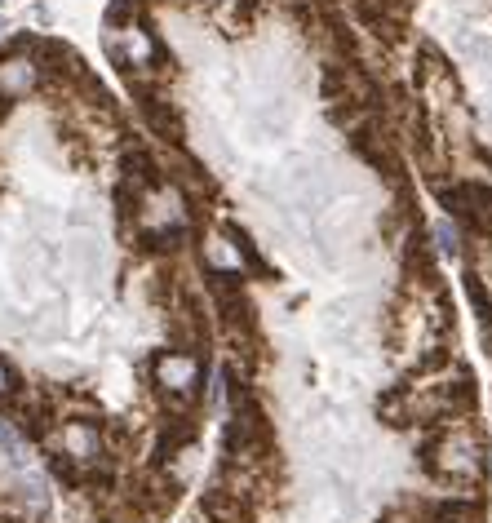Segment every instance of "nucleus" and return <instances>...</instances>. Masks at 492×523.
Masks as SVG:
<instances>
[{
  "label": "nucleus",
  "instance_id": "obj_1",
  "mask_svg": "<svg viewBox=\"0 0 492 523\" xmlns=\"http://www.w3.org/2000/svg\"><path fill=\"white\" fill-rule=\"evenodd\" d=\"M422 470L435 479L439 488H453V492H475V484L484 479L488 470V448L479 426L470 422H444V426H430L426 444H422Z\"/></svg>",
  "mask_w": 492,
  "mask_h": 523
},
{
  "label": "nucleus",
  "instance_id": "obj_2",
  "mask_svg": "<svg viewBox=\"0 0 492 523\" xmlns=\"http://www.w3.org/2000/svg\"><path fill=\"white\" fill-rule=\"evenodd\" d=\"M209 377V360L200 351H182V346H164L151 355V382L169 399V408H196Z\"/></svg>",
  "mask_w": 492,
  "mask_h": 523
},
{
  "label": "nucleus",
  "instance_id": "obj_3",
  "mask_svg": "<svg viewBox=\"0 0 492 523\" xmlns=\"http://www.w3.org/2000/svg\"><path fill=\"white\" fill-rule=\"evenodd\" d=\"M413 76H417V85H422V94L430 102H444V107H457L461 102V76H457V67L444 58V49H435L426 40V45H417V63H413Z\"/></svg>",
  "mask_w": 492,
  "mask_h": 523
},
{
  "label": "nucleus",
  "instance_id": "obj_4",
  "mask_svg": "<svg viewBox=\"0 0 492 523\" xmlns=\"http://www.w3.org/2000/svg\"><path fill=\"white\" fill-rule=\"evenodd\" d=\"M54 453L71 457L76 466H89V461H98L107 453V439H102V422L98 417H67L63 426L54 430Z\"/></svg>",
  "mask_w": 492,
  "mask_h": 523
},
{
  "label": "nucleus",
  "instance_id": "obj_5",
  "mask_svg": "<svg viewBox=\"0 0 492 523\" xmlns=\"http://www.w3.org/2000/svg\"><path fill=\"white\" fill-rule=\"evenodd\" d=\"M200 523H258L262 510L253 506L249 497H240L235 488H227L222 479H213L209 488L200 492Z\"/></svg>",
  "mask_w": 492,
  "mask_h": 523
},
{
  "label": "nucleus",
  "instance_id": "obj_6",
  "mask_svg": "<svg viewBox=\"0 0 492 523\" xmlns=\"http://www.w3.org/2000/svg\"><path fill=\"white\" fill-rule=\"evenodd\" d=\"M138 107H142V120L151 125V133H160L164 142L178 147L182 142V111L164 94H156V89H138Z\"/></svg>",
  "mask_w": 492,
  "mask_h": 523
},
{
  "label": "nucleus",
  "instance_id": "obj_7",
  "mask_svg": "<svg viewBox=\"0 0 492 523\" xmlns=\"http://www.w3.org/2000/svg\"><path fill=\"white\" fill-rule=\"evenodd\" d=\"M426 523H488V515L475 492H453V497H439L435 506H426Z\"/></svg>",
  "mask_w": 492,
  "mask_h": 523
},
{
  "label": "nucleus",
  "instance_id": "obj_8",
  "mask_svg": "<svg viewBox=\"0 0 492 523\" xmlns=\"http://www.w3.org/2000/svg\"><path fill=\"white\" fill-rule=\"evenodd\" d=\"M430 244H435V253H444V258H457V253H461V244H457V227H453V222H439V227L435 231H430Z\"/></svg>",
  "mask_w": 492,
  "mask_h": 523
},
{
  "label": "nucleus",
  "instance_id": "obj_9",
  "mask_svg": "<svg viewBox=\"0 0 492 523\" xmlns=\"http://www.w3.org/2000/svg\"><path fill=\"white\" fill-rule=\"evenodd\" d=\"M0 448H5L9 461H23L27 457V439L18 435V426H9L5 417H0Z\"/></svg>",
  "mask_w": 492,
  "mask_h": 523
},
{
  "label": "nucleus",
  "instance_id": "obj_10",
  "mask_svg": "<svg viewBox=\"0 0 492 523\" xmlns=\"http://www.w3.org/2000/svg\"><path fill=\"white\" fill-rule=\"evenodd\" d=\"M14 395H18V377H14V368L0 360V404H5V399H14Z\"/></svg>",
  "mask_w": 492,
  "mask_h": 523
},
{
  "label": "nucleus",
  "instance_id": "obj_11",
  "mask_svg": "<svg viewBox=\"0 0 492 523\" xmlns=\"http://www.w3.org/2000/svg\"><path fill=\"white\" fill-rule=\"evenodd\" d=\"M0 27H5V23H0Z\"/></svg>",
  "mask_w": 492,
  "mask_h": 523
}]
</instances>
